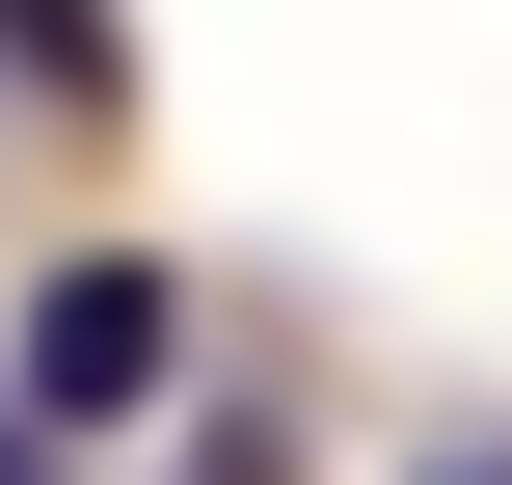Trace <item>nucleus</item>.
<instances>
[{
  "label": "nucleus",
  "mask_w": 512,
  "mask_h": 485,
  "mask_svg": "<svg viewBox=\"0 0 512 485\" xmlns=\"http://www.w3.org/2000/svg\"><path fill=\"white\" fill-rule=\"evenodd\" d=\"M162 351H189V297H162L135 243H81V270L27 297V405H54V432H108V405H162Z\"/></svg>",
  "instance_id": "1"
},
{
  "label": "nucleus",
  "mask_w": 512,
  "mask_h": 485,
  "mask_svg": "<svg viewBox=\"0 0 512 485\" xmlns=\"http://www.w3.org/2000/svg\"><path fill=\"white\" fill-rule=\"evenodd\" d=\"M0 54H27L54 108H108V81H135V54H108V0H0Z\"/></svg>",
  "instance_id": "2"
},
{
  "label": "nucleus",
  "mask_w": 512,
  "mask_h": 485,
  "mask_svg": "<svg viewBox=\"0 0 512 485\" xmlns=\"http://www.w3.org/2000/svg\"><path fill=\"white\" fill-rule=\"evenodd\" d=\"M0 485H27V405H0Z\"/></svg>",
  "instance_id": "3"
}]
</instances>
